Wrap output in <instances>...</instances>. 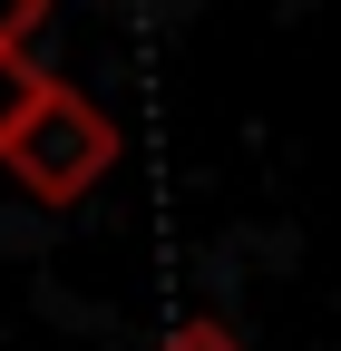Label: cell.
<instances>
[{"label":"cell","mask_w":341,"mask_h":351,"mask_svg":"<svg viewBox=\"0 0 341 351\" xmlns=\"http://www.w3.org/2000/svg\"><path fill=\"white\" fill-rule=\"evenodd\" d=\"M0 166H10L20 195H39L49 215H68V205H88V195L108 186V166H117V127L98 117L88 88L49 78V88H39V108L0 137Z\"/></svg>","instance_id":"cell-1"},{"label":"cell","mask_w":341,"mask_h":351,"mask_svg":"<svg viewBox=\"0 0 341 351\" xmlns=\"http://www.w3.org/2000/svg\"><path fill=\"white\" fill-rule=\"evenodd\" d=\"M39 88H49V69H39L29 49H0V137H10V127L39 108Z\"/></svg>","instance_id":"cell-2"},{"label":"cell","mask_w":341,"mask_h":351,"mask_svg":"<svg viewBox=\"0 0 341 351\" xmlns=\"http://www.w3.org/2000/svg\"><path fill=\"white\" fill-rule=\"evenodd\" d=\"M156 351H244V341H234L225 322H176V332L156 341Z\"/></svg>","instance_id":"cell-3"},{"label":"cell","mask_w":341,"mask_h":351,"mask_svg":"<svg viewBox=\"0 0 341 351\" xmlns=\"http://www.w3.org/2000/svg\"><path fill=\"white\" fill-rule=\"evenodd\" d=\"M39 20H49V0H0V49H29Z\"/></svg>","instance_id":"cell-4"}]
</instances>
